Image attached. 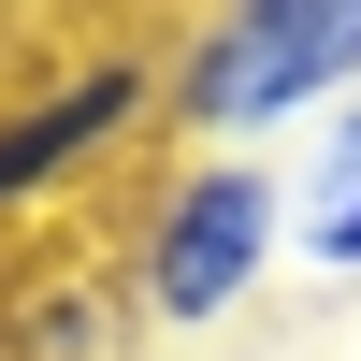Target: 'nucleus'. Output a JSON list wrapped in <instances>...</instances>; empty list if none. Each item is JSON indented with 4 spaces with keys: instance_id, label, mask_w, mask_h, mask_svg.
<instances>
[{
    "instance_id": "39448f33",
    "label": "nucleus",
    "mask_w": 361,
    "mask_h": 361,
    "mask_svg": "<svg viewBox=\"0 0 361 361\" xmlns=\"http://www.w3.org/2000/svg\"><path fill=\"white\" fill-rule=\"evenodd\" d=\"M289 260L333 275V289H361V102L318 116L304 159H289Z\"/></svg>"
},
{
    "instance_id": "f257e3e1",
    "label": "nucleus",
    "mask_w": 361,
    "mask_h": 361,
    "mask_svg": "<svg viewBox=\"0 0 361 361\" xmlns=\"http://www.w3.org/2000/svg\"><path fill=\"white\" fill-rule=\"evenodd\" d=\"M361 102V0H231L159 44V130L173 159H260L275 130Z\"/></svg>"
},
{
    "instance_id": "20e7f679",
    "label": "nucleus",
    "mask_w": 361,
    "mask_h": 361,
    "mask_svg": "<svg viewBox=\"0 0 361 361\" xmlns=\"http://www.w3.org/2000/svg\"><path fill=\"white\" fill-rule=\"evenodd\" d=\"M145 347V304L116 260L87 246H29L15 275H0V361H130Z\"/></svg>"
},
{
    "instance_id": "7ed1b4c3",
    "label": "nucleus",
    "mask_w": 361,
    "mask_h": 361,
    "mask_svg": "<svg viewBox=\"0 0 361 361\" xmlns=\"http://www.w3.org/2000/svg\"><path fill=\"white\" fill-rule=\"evenodd\" d=\"M275 260H289V173H260V159H159L116 217V275H130L145 333L246 318Z\"/></svg>"
},
{
    "instance_id": "f03ea898",
    "label": "nucleus",
    "mask_w": 361,
    "mask_h": 361,
    "mask_svg": "<svg viewBox=\"0 0 361 361\" xmlns=\"http://www.w3.org/2000/svg\"><path fill=\"white\" fill-rule=\"evenodd\" d=\"M130 145H173L159 130V44H130V29L58 44L44 73L0 87V275L29 246H58V202L116 188Z\"/></svg>"
}]
</instances>
